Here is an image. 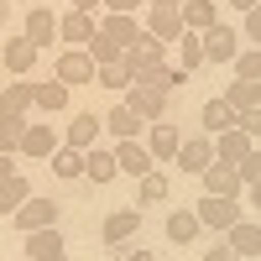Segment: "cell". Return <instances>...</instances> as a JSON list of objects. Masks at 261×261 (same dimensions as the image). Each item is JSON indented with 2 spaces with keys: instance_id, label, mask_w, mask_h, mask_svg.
I'll return each instance as SVG.
<instances>
[{
  "instance_id": "20",
  "label": "cell",
  "mask_w": 261,
  "mask_h": 261,
  "mask_svg": "<svg viewBox=\"0 0 261 261\" xmlns=\"http://www.w3.org/2000/svg\"><path fill=\"white\" fill-rule=\"evenodd\" d=\"M199 214L193 209H167V241H178V246H193L199 241Z\"/></svg>"
},
{
  "instance_id": "28",
  "label": "cell",
  "mask_w": 261,
  "mask_h": 261,
  "mask_svg": "<svg viewBox=\"0 0 261 261\" xmlns=\"http://www.w3.org/2000/svg\"><path fill=\"white\" fill-rule=\"evenodd\" d=\"M235 120H241V115H235V105L220 94V99H209L204 105V125H209V136H220V130H230Z\"/></svg>"
},
{
  "instance_id": "9",
  "label": "cell",
  "mask_w": 261,
  "mask_h": 261,
  "mask_svg": "<svg viewBox=\"0 0 261 261\" xmlns=\"http://www.w3.org/2000/svg\"><path fill=\"white\" fill-rule=\"evenodd\" d=\"M58 37L73 42V47H89V42L99 37V16H89V11H68V16L58 21Z\"/></svg>"
},
{
  "instance_id": "21",
  "label": "cell",
  "mask_w": 261,
  "mask_h": 261,
  "mask_svg": "<svg viewBox=\"0 0 261 261\" xmlns=\"http://www.w3.org/2000/svg\"><path fill=\"white\" fill-rule=\"evenodd\" d=\"M225 246H235L246 261H251V256H261V225H251V220H235V225L225 230Z\"/></svg>"
},
{
  "instance_id": "34",
  "label": "cell",
  "mask_w": 261,
  "mask_h": 261,
  "mask_svg": "<svg viewBox=\"0 0 261 261\" xmlns=\"http://www.w3.org/2000/svg\"><path fill=\"white\" fill-rule=\"evenodd\" d=\"M21 136H27V115L0 110V151H21Z\"/></svg>"
},
{
  "instance_id": "23",
  "label": "cell",
  "mask_w": 261,
  "mask_h": 261,
  "mask_svg": "<svg viewBox=\"0 0 261 261\" xmlns=\"http://www.w3.org/2000/svg\"><path fill=\"white\" fill-rule=\"evenodd\" d=\"M21 32H27L37 47H47V42L58 37V16H53L47 6H32V11H27V27H21Z\"/></svg>"
},
{
  "instance_id": "13",
  "label": "cell",
  "mask_w": 261,
  "mask_h": 261,
  "mask_svg": "<svg viewBox=\"0 0 261 261\" xmlns=\"http://www.w3.org/2000/svg\"><path fill=\"white\" fill-rule=\"evenodd\" d=\"M146 32L151 37H162V42H178L188 27H183V11H172V6H151L146 11Z\"/></svg>"
},
{
  "instance_id": "47",
  "label": "cell",
  "mask_w": 261,
  "mask_h": 261,
  "mask_svg": "<svg viewBox=\"0 0 261 261\" xmlns=\"http://www.w3.org/2000/svg\"><path fill=\"white\" fill-rule=\"evenodd\" d=\"M32 261H68V251H47V256H32Z\"/></svg>"
},
{
  "instance_id": "19",
  "label": "cell",
  "mask_w": 261,
  "mask_h": 261,
  "mask_svg": "<svg viewBox=\"0 0 261 261\" xmlns=\"http://www.w3.org/2000/svg\"><path fill=\"white\" fill-rule=\"evenodd\" d=\"M146 146H151V162H172V157H178V146H183V136H178L172 125L151 120V136H146Z\"/></svg>"
},
{
  "instance_id": "24",
  "label": "cell",
  "mask_w": 261,
  "mask_h": 261,
  "mask_svg": "<svg viewBox=\"0 0 261 261\" xmlns=\"http://www.w3.org/2000/svg\"><path fill=\"white\" fill-rule=\"evenodd\" d=\"M68 94H73V89H68V84H63V79L53 73L47 84H37V110H42V115H58V110H68Z\"/></svg>"
},
{
  "instance_id": "2",
  "label": "cell",
  "mask_w": 261,
  "mask_h": 261,
  "mask_svg": "<svg viewBox=\"0 0 261 261\" xmlns=\"http://www.w3.org/2000/svg\"><path fill=\"white\" fill-rule=\"evenodd\" d=\"M204 42V63H235V53H241V32L225 27V21H214L209 32H199Z\"/></svg>"
},
{
  "instance_id": "53",
  "label": "cell",
  "mask_w": 261,
  "mask_h": 261,
  "mask_svg": "<svg viewBox=\"0 0 261 261\" xmlns=\"http://www.w3.org/2000/svg\"><path fill=\"white\" fill-rule=\"evenodd\" d=\"M256 261H261V256H256Z\"/></svg>"
},
{
  "instance_id": "29",
  "label": "cell",
  "mask_w": 261,
  "mask_h": 261,
  "mask_svg": "<svg viewBox=\"0 0 261 261\" xmlns=\"http://www.w3.org/2000/svg\"><path fill=\"white\" fill-rule=\"evenodd\" d=\"M225 99L235 105V115H246V110H261V84H246V79H235L230 89H225Z\"/></svg>"
},
{
  "instance_id": "35",
  "label": "cell",
  "mask_w": 261,
  "mask_h": 261,
  "mask_svg": "<svg viewBox=\"0 0 261 261\" xmlns=\"http://www.w3.org/2000/svg\"><path fill=\"white\" fill-rule=\"evenodd\" d=\"M235 79L261 84V47H241V53H235Z\"/></svg>"
},
{
  "instance_id": "52",
  "label": "cell",
  "mask_w": 261,
  "mask_h": 261,
  "mask_svg": "<svg viewBox=\"0 0 261 261\" xmlns=\"http://www.w3.org/2000/svg\"><path fill=\"white\" fill-rule=\"evenodd\" d=\"M6 6H11V0H6Z\"/></svg>"
},
{
  "instance_id": "39",
  "label": "cell",
  "mask_w": 261,
  "mask_h": 261,
  "mask_svg": "<svg viewBox=\"0 0 261 261\" xmlns=\"http://www.w3.org/2000/svg\"><path fill=\"white\" fill-rule=\"evenodd\" d=\"M235 172H241V183H246V188H251V183H261V146H256V151H251V157L235 167Z\"/></svg>"
},
{
  "instance_id": "46",
  "label": "cell",
  "mask_w": 261,
  "mask_h": 261,
  "mask_svg": "<svg viewBox=\"0 0 261 261\" xmlns=\"http://www.w3.org/2000/svg\"><path fill=\"white\" fill-rule=\"evenodd\" d=\"M68 6H73V11H89V16H94V11L105 6V0H68Z\"/></svg>"
},
{
  "instance_id": "37",
  "label": "cell",
  "mask_w": 261,
  "mask_h": 261,
  "mask_svg": "<svg viewBox=\"0 0 261 261\" xmlns=\"http://www.w3.org/2000/svg\"><path fill=\"white\" fill-rule=\"evenodd\" d=\"M162 199H167V172L151 167L146 178H141V204H162Z\"/></svg>"
},
{
  "instance_id": "5",
  "label": "cell",
  "mask_w": 261,
  "mask_h": 261,
  "mask_svg": "<svg viewBox=\"0 0 261 261\" xmlns=\"http://www.w3.org/2000/svg\"><path fill=\"white\" fill-rule=\"evenodd\" d=\"M193 214H199L204 230H230L241 220V199H214V193H204V199L193 204Z\"/></svg>"
},
{
  "instance_id": "14",
  "label": "cell",
  "mask_w": 261,
  "mask_h": 261,
  "mask_svg": "<svg viewBox=\"0 0 261 261\" xmlns=\"http://www.w3.org/2000/svg\"><path fill=\"white\" fill-rule=\"evenodd\" d=\"M115 162H120V172H130V178H146V172L157 167L146 141H120V146H115Z\"/></svg>"
},
{
  "instance_id": "27",
  "label": "cell",
  "mask_w": 261,
  "mask_h": 261,
  "mask_svg": "<svg viewBox=\"0 0 261 261\" xmlns=\"http://www.w3.org/2000/svg\"><path fill=\"white\" fill-rule=\"evenodd\" d=\"M27 199H32V183L21 178V172H11V178L0 183V214H16V209L27 204Z\"/></svg>"
},
{
  "instance_id": "43",
  "label": "cell",
  "mask_w": 261,
  "mask_h": 261,
  "mask_svg": "<svg viewBox=\"0 0 261 261\" xmlns=\"http://www.w3.org/2000/svg\"><path fill=\"white\" fill-rule=\"evenodd\" d=\"M204 261H246L235 246H214V251H204Z\"/></svg>"
},
{
  "instance_id": "41",
  "label": "cell",
  "mask_w": 261,
  "mask_h": 261,
  "mask_svg": "<svg viewBox=\"0 0 261 261\" xmlns=\"http://www.w3.org/2000/svg\"><path fill=\"white\" fill-rule=\"evenodd\" d=\"M235 125H241V130H246V136H251V141L261 146V110H246V115H241V120H235Z\"/></svg>"
},
{
  "instance_id": "18",
  "label": "cell",
  "mask_w": 261,
  "mask_h": 261,
  "mask_svg": "<svg viewBox=\"0 0 261 261\" xmlns=\"http://www.w3.org/2000/svg\"><path fill=\"white\" fill-rule=\"evenodd\" d=\"M37 53H42V47H37L27 32L11 37V42H6V68H11V73H32V68H37Z\"/></svg>"
},
{
  "instance_id": "48",
  "label": "cell",
  "mask_w": 261,
  "mask_h": 261,
  "mask_svg": "<svg viewBox=\"0 0 261 261\" xmlns=\"http://www.w3.org/2000/svg\"><path fill=\"white\" fill-rule=\"evenodd\" d=\"M246 193H251V209H261V183H251Z\"/></svg>"
},
{
  "instance_id": "25",
  "label": "cell",
  "mask_w": 261,
  "mask_h": 261,
  "mask_svg": "<svg viewBox=\"0 0 261 261\" xmlns=\"http://www.w3.org/2000/svg\"><path fill=\"white\" fill-rule=\"evenodd\" d=\"M84 172H89V183H110L115 172H120V162H115V151L89 146V151H84Z\"/></svg>"
},
{
  "instance_id": "7",
  "label": "cell",
  "mask_w": 261,
  "mask_h": 261,
  "mask_svg": "<svg viewBox=\"0 0 261 261\" xmlns=\"http://www.w3.org/2000/svg\"><path fill=\"white\" fill-rule=\"evenodd\" d=\"M256 151V141L246 136L241 125H230V130H220V136H214V162H230V167H241L246 157Z\"/></svg>"
},
{
  "instance_id": "32",
  "label": "cell",
  "mask_w": 261,
  "mask_h": 261,
  "mask_svg": "<svg viewBox=\"0 0 261 261\" xmlns=\"http://www.w3.org/2000/svg\"><path fill=\"white\" fill-rule=\"evenodd\" d=\"M178 68H183V73L204 68V42H199V32H183V37H178Z\"/></svg>"
},
{
  "instance_id": "44",
  "label": "cell",
  "mask_w": 261,
  "mask_h": 261,
  "mask_svg": "<svg viewBox=\"0 0 261 261\" xmlns=\"http://www.w3.org/2000/svg\"><path fill=\"white\" fill-rule=\"evenodd\" d=\"M136 6L141 0H105V11H130V16H136Z\"/></svg>"
},
{
  "instance_id": "3",
  "label": "cell",
  "mask_w": 261,
  "mask_h": 261,
  "mask_svg": "<svg viewBox=\"0 0 261 261\" xmlns=\"http://www.w3.org/2000/svg\"><path fill=\"white\" fill-rule=\"evenodd\" d=\"M58 79L68 84V89H84V84H94V79H99V63L84 53V47H68V53L58 58Z\"/></svg>"
},
{
  "instance_id": "40",
  "label": "cell",
  "mask_w": 261,
  "mask_h": 261,
  "mask_svg": "<svg viewBox=\"0 0 261 261\" xmlns=\"http://www.w3.org/2000/svg\"><path fill=\"white\" fill-rule=\"evenodd\" d=\"M241 37L251 42V47H261V6H251V11H246V27H241Z\"/></svg>"
},
{
  "instance_id": "6",
  "label": "cell",
  "mask_w": 261,
  "mask_h": 261,
  "mask_svg": "<svg viewBox=\"0 0 261 261\" xmlns=\"http://www.w3.org/2000/svg\"><path fill=\"white\" fill-rule=\"evenodd\" d=\"M199 178H204V193H214V199H241V193H246L241 172H235L230 162H209Z\"/></svg>"
},
{
  "instance_id": "10",
  "label": "cell",
  "mask_w": 261,
  "mask_h": 261,
  "mask_svg": "<svg viewBox=\"0 0 261 261\" xmlns=\"http://www.w3.org/2000/svg\"><path fill=\"white\" fill-rule=\"evenodd\" d=\"M99 130H105V115H94V110H79L73 120H68V146H79V151H89L94 141H99Z\"/></svg>"
},
{
  "instance_id": "49",
  "label": "cell",
  "mask_w": 261,
  "mask_h": 261,
  "mask_svg": "<svg viewBox=\"0 0 261 261\" xmlns=\"http://www.w3.org/2000/svg\"><path fill=\"white\" fill-rule=\"evenodd\" d=\"M230 6H235V11H251V6H261V0H230Z\"/></svg>"
},
{
  "instance_id": "22",
  "label": "cell",
  "mask_w": 261,
  "mask_h": 261,
  "mask_svg": "<svg viewBox=\"0 0 261 261\" xmlns=\"http://www.w3.org/2000/svg\"><path fill=\"white\" fill-rule=\"evenodd\" d=\"M183 79H188V73H183V68H172V63H151L146 73H136V84H146V89H157V94H172Z\"/></svg>"
},
{
  "instance_id": "45",
  "label": "cell",
  "mask_w": 261,
  "mask_h": 261,
  "mask_svg": "<svg viewBox=\"0 0 261 261\" xmlns=\"http://www.w3.org/2000/svg\"><path fill=\"white\" fill-rule=\"evenodd\" d=\"M11 157H16V151H0V183H6L11 172H16V162H11Z\"/></svg>"
},
{
  "instance_id": "33",
  "label": "cell",
  "mask_w": 261,
  "mask_h": 261,
  "mask_svg": "<svg viewBox=\"0 0 261 261\" xmlns=\"http://www.w3.org/2000/svg\"><path fill=\"white\" fill-rule=\"evenodd\" d=\"M47 251H68V246H63V235H58V225L27 230V256H47Z\"/></svg>"
},
{
  "instance_id": "31",
  "label": "cell",
  "mask_w": 261,
  "mask_h": 261,
  "mask_svg": "<svg viewBox=\"0 0 261 261\" xmlns=\"http://www.w3.org/2000/svg\"><path fill=\"white\" fill-rule=\"evenodd\" d=\"M178 11H183V27L188 32H209L214 27V0H183Z\"/></svg>"
},
{
  "instance_id": "30",
  "label": "cell",
  "mask_w": 261,
  "mask_h": 261,
  "mask_svg": "<svg viewBox=\"0 0 261 261\" xmlns=\"http://www.w3.org/2000/svg\"><path fill=\"white\" fill-rule=\"evenodd\" d=\"M47 162H53V172H58V178H84V151H79V146H68V141H63Z\"/></svg>"
},
{
  "instance_id": "15",
  "label": "cell",
  "mask_w": 261,
  "mask_h": 261,
  "mask_svg": "<svg viewBox=\"0 0 261 261\" xmlns=\"http://www.w3.org/2000/svg\"><path fill=\"white\" fill-rule=\"evenodd\" d=\"M105 130H110V136H115V141H136V136H141V130H146V120H141L136 110H130V105H125V99H120V105H115V110H110V115H105Z\"/></svg>"
},
{
  "instance_id": "38",
  "label": "cell",
  "mask_w": 261,
  "mask_h": 261,
  "mask_svg": "<svg viewBox=\"0 0 261 261\" xmlns=\"http://www.w3.org/2000/svg\"><path fill=\"white\" fill-rule=\"evenodd\" d=\"M84 53H89L94 63H115V58H120V47H115V42H105V37H94V42H89Z\"/></svg>"
},
{
  "instance_id": "12",
  "label": "cell",
  "mask_w": 261,
  "mask_h": 261,
  "mask_svg": "<svg viewBox=\"0 0 261 261\" xmlns=\"http://www.w3.org/2000/svg\"><path fill=\"white\" fill-rule=\"evenodd\" d=\"M125 105H130L141 120H162V115H167V94L146 89V84H130V89H125Z\"/></svg>"
},
{
  "instance_id": "4",
  "label": "cell",
  "mask_w": 261,
  "mask_h": 261,
  "mask_svg": "<svg viewBox=\"0 0 261 261\" xmlns=\"http://www.w3.org/2000/svg\"><path fill=\"white\" fill-rule=\"evenodd\" d=\"M58 214H63V209H58L53 199H42V193H32V199H27V204H21V209L11 214V225H16L21 235H27V230H47V225H58Z\"/></svg>"
},
{
  "instance_id": "50",
  "label": "cell",
  "mask_w": 261,
  "mask_h": 261,
  "mask_svg": "<svg viewBox=\"0 0 261 261\" xmlns=\"http://www.w3.org/2000/svg\"><path fill=\"white\" fill-rule=\"evenodd\" d=\"M151 6H172V11H178V6H183V0H151Z\"/></svg>"
},
{
  "instance_id": "17",
  "label": "cell",
  "mask_w": 261,
  "mask_h": 261,
  "mask_svg": "<svg viewBox=\"0 0 261 261\" xmlns=\"http://www.w3.org/2000/svg\"><path fill=\"white\" fill-rule=\"evenodd\" d=\"M58 146H63V141H58V130H53V125H32V120H27V136H21V151H27V157L47 162Z\"/></svg>"
},
{
  "instance_id": "8",
  "label": "cell",
  "mask_w": 261,
  "mask_h": 261,
  "mask_svg": "<svg viewBox=\"0 0 261 261\" xmlns=\"http://www.w3.org/2000/svg\"><path fill=\"white\" fill-rule=\"evenodd\" d=\"M99 37H105V42H115V47L125 53L130 42L141 37V21L130 16V11H110V16H99Z\"/></svg>"
},
{
  "instance_id": "36",
  "label": "cell",
  "mask_w": 261,
  "mask_h": 261,
  "mask_svg": "<svg viewBox=\"0 0 261 261\" xmlns=\"http://www.w3.org/2000/svg\"><path fill=\"white\" fill-rule=\"evenodd\" d=\"M99 89H130V73H125V63L115 58V63H99Z\"/></svg>"
},
{
  "instance_id": "1",
  "label": "cell",
  "mask_w": 261,
  "mask_h": 261,
  "mask_svg": "<svg viewBox=\"0 0 261 261\" xmlns=\"http://www.w3.org/2000/svg\"><path fill=\"white\" fill-rule=\"evenodd\" d=\"M120 63H125L130 84H136V73H146L151 63H167V42H162V37H151V32L141 27V37H136V42H130V47L120 53Z\"/></svg>"
},
{
  "instance_id": "11",
  "label": "cell",
  "mask_w": 261,
  "mask_h": 261,
  "mask_svg": "<svg viewBox=\"0 0 261 261\" xmlns=\"http://www.w3.org/2000/svg\"><path fill=\"white\" fill-rule=\"evenodd\" d=\"M141 230V209H115V214H105V246H125L130 235Z\"/></svg>"
},
{
  "instance_id": "42",
  "label": "cell",
  "mask_w": 261,
  "mask_h": 261,
  "mask_svg": "<svg viewBox=\"0 0 261 261\" xmlns=\"http://www.w3.org/2000/svg\"><path fill=\"white\" fill-rule=\"evenodd\" d=\"M115 256H120V261H157L151 251H141V246H130V241H125V246H115Z\"/></svg>"
},
{
  "instance_id": "16",
  "label": "cell",
  "mask_w": 261,
  "mask_h": 261,
  "mask_svg": "<svg viewBox=\"0 0 261 261\" xmlns=\"http://www.w3.org/2000/svg\"><path fill=\"white\" fill-rule=\"evenodd\" d=\"M172 162H178L183 172H193V178H199V172L214 162V141H209V136H193V141L178 146V157H172Z\"/></svg>"
},
{
  "instance_id": "26",
  "label": "cell",
  "mask_w": 261,
  "mask_h": 261,
  "mask_svg": "<svg viewBox=\"0 0 261 261\" xmlns=\"http://www.w3.org/2000/svg\"><path fill=\"white\" fill-rule=\"evenodd\" d=\"M37 105V84H6V89H0V110L6 115H27Z\"/></svg>"
},
{
  "instance_id": "51",
  "label": "cell",
  "mask_w": 261,
  "mask_h": 261,
  "mask_svg": "<svg viewBox=\"0 0 261 261\" xmlns=\"http://www.w3.org/2000/svg\"><path fill=\"white\" fill-rule=\"evenodd\" d=\"M6 11H11V6H6V0H0V32H6Z\"/></svg>"
}]
</instances>
